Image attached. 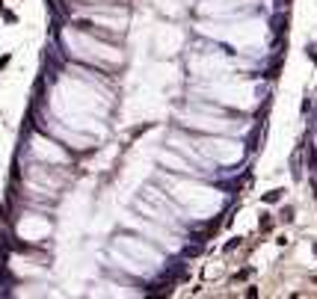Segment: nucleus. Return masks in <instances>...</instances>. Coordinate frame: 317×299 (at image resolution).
Listing matches in <instances>:
<instances>
[{"instance_id":"f257e3e1","label":"nucleus","mask_w":317,"mask_h":299,"mask_svg":"<svg viewBox=\"0 0 317 299\" xmlns=\"http://www.w3.org/2000/svg\"><path fill=\"white\" fill-rule=\"evenodd\" d=\"M205 33H211L213 39L231 42L240 51H258L264 42V21H234V24H202Z\"/></svg>"},{"instance_id":"39448f33","label":"nucleus","mask_w":317,"mask_h":299,"mask_svg":"<svg viewBox=\"0 0 317 299\" xmlns=\"http://www.w3.org/2000/svg\"><path fill=\"white\" fill-rule=\"evenodd\" d=\"M252 6H255V0H208V3H202V12L213 18H237L249 12Z\"/></svg>"},{"instance_id":"423d86ee","label":"nucleus","mask_w":317,"mask_h":299,"mask_svg":"<svg viewBox=\"0 0 317 299\" xmlns=\"http://www.w3.org/2000/svg\"><path fill=\"white\" fill-rule=\"evenodd\" d=\"M184 124L190 127H205V130H213V134H229L237 127V122H226V119H213V116H199V113H187L184 116Z\"/></svg>"},{"instance_id":"f03ea898","label":"nucleus","mask_w":317,"mask_h":299,"mask_svg":"<svg viewBox=\"0 0 317 299\" xmlns=\"http://www.w3.org/2000/svg\"><path fill=\"white\" fill-rule=\"evenodd\" d=\"M169 187L175 190V198H181V202L196 213V216L216 211V205H219V195L213 193V190H208V187L187 184V181H169Z\"/></svg>"},{"instance_id":"20e7f679","label":"nucleus","mask_w":317,"mask_h":299,"mask_svg":"<svg viewBox=\"0 0 317 299\" xmlns=\"http://www.w3.org/2000/svg\"><path fill=\"white\" fill-rule=\"evenodd\" d=\"M199 151L205 157L216 160V163H234V160H240V154H243L240 142H234V140H202L199 142Z\"/></svg>"},{"instance_id":"6e6552de","label":"nucleus","mask_w":317,"mask_h":299,"mask_svg":"<svg viewBox=\"0 0 317 299\" xmlns=\"http://www.w3.org/2000/svg\"><path fill=\"white\" fill-rule=\"evenodd\" d=\"M184 3H190V0H157V6H160V9H166V12H172V15L184 9Z\"/></svg>"},{"instance_id":"0eeeda50","label":"nucleus","mask_w":317,"mask_h":299,"mask_svg":"<svg viewBox=\"0 0 317 299\" xmlns=\"http://www.w3.org/2000/svg\"><path fill=\"white\" fill-rule=\"evenodd\" d=\"M160 160H163L166 166H172L175 172H190V163L181 160V157H175V154H160Z\"/></svg>"},{"instance_id":"7ed1b4c3","label":"nucleus","mask_w":317,"mask_h":299,"mask_svg":"<svg viewBox=\"0 0 317 299\" xmlns=\"http://www.w3.org/2000/svg\"><path fill=\"white\" fill-rule=\"evenodd\" d=\"M205 92L213 95L216 101H223V104H234V107H252L255 104V86H252V83L229 80V83H213V86H208Z\"/></svg>"}]
</instances>
